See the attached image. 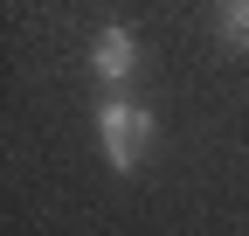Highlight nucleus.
<instances>
[{"label": "nucleus", "mask_w": 249, "mask_h": 236, "mask_svg": "<svg viewBox=\"0 0 249 236\" xmlns=\"http://www.w3.org/2000/svg\"><path fill=\"white\" fill-rule=\"evenodd\" d=\"M97 139H104V160H111L118 174H139V160H145V139H152V118H145L139 104L111 98V104L97 111Z\"/></svg>", "instance_id": "obj_1"}, {"label": "nucleus", "mask_w": 249, "mask_h": 236, "mask_svg": "<svg viewBox=\"0 0 249 236\" xmlns=\"http://www.w3.org/2000/svg\"><path fill=\"white\" fill-rule=\"evenodd\" d=\"M90 70H97L104 83H132V70H139V42H132V28H104V35L90 42Z\"/></svg>", "instance_id": "obj_2"}, {"label": "nucleus", "mask_w": 249, "mask_h": 236, "mask_svg": "<svg viewBox=\"0 0 249 236\" xmlns=\"http://www.w3.org/2000/svg\"><path fill=\"white\" fill-rule=\"evenodd\" d=\"M214 28H222L229 49H249V0H222V21Z\"/></svg>", "instance_id": "obj_3"}]
</instances>
